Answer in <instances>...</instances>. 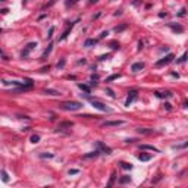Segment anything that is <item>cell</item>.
Instances as JSON below:
<instances>
[{
	"mask_svg": "<svg viewBox=\"0 0 188 188\" xmlns=\"http://www.w3.org/2000/svg\"><path fill=\"white\" fill-rule=\"evenodd\" d=\"M75 173H78L77 169H70V171H69V175H75Z\"/></svg>",
	"mask_w": 188,
	"mask_h": 188,
	"instance_id": "cell-31",
	"label": "cell"
},
{
	"mask_svg": "<svg viewBox=\"0 0 188 188\" xmlns=\"http://www.w3.org/2000/svg\"><path fill=\"white\" fill-rule=\"evenodd\" d=\"M121 75L119 74H115V75H110L109 78H107V81H113V79H118V78H119Z\"/></svg>",
	"mask_w": 188,
	"mask_h": 188,
	"instance_id": "cell-27",
	"label": "cell"
},
{
	"mask_svg": "<svg viewBox=\"0 0 188 188\" xmlns=\"http://www.w3.org/2000/svg\"><path fill=\"white\" fill-rule=\"evenodd\" d=\"M173 57H175V56H173L172 53H169L168 56H164V57H162L160 60H157V62H156V66H163V65H168V63H171V62L173 60Z\"/></svg>",
	"mask_w": 188,
	"mask_h": 188,
	"instance_id": "cell-2",
	"label": "cell"
},
{
	"mask_svg": "<svg viewBox=\"0 0 188 188\" xmlns=\"http://www.w3.org/2000/svg\"><path fill=\"white\" fill-rule=\"evenodd\" d=\"M53 31H55V30H53V28H50V31H49V38L52 37V34H53Z\"/></svg>",
	"mask_w": 188,
	"mask_h": 188,
	"instance_id": "cell-35",
	"label": "cell"
},
{
	"mask_svg": "<svg viewBox=\"0 0 188 188\" xmlns=\"http://www.w3.org/2000/svg\"><path fill=\"white\" fill-rule=\"evenodd\" d=\"M115 178H116V173L113 172V173H112V176H110V181H109L107 187H112V185H113V182H115Z\"/></svg>",
	"mask_w": 188,
	"mask_h": 188,
	"instance_id": "cell-23",
	"label": "cell"
},
{
	"mask_svg": "<svg viewBox=\"0 0 188 188\" xmlns=\"http://www.w3.org/2000/svg\"><path fill=\"white\" fill-rule=\"evenodd\" d=\"M156 96H157L159 99H168V97H172V93H171V91H164V93L157 91V93H156Z\"/></svg>",
	"mask_w": 188,
	"mask_h": 188,
	"instance_id": "cell-9",
	"label": "cell"
},
{
	"mask_svg": "<svg viewBox=\"0 0 188 188\" xmlns=\"http://www.w3.org/2000/svg\"><path fill=\"white\" fill-rule=\"evenodd\" d=\"M34 47H37V44H35V43H30V44L27 46V49L22 52V57H27V56L30 55V52H31V50L34 49Z\"/></svg>",
	"mask_w": 188,
	"mask_h": 188,
	"instance_id": "cell-8",
	"label": "cell"
},
{
	"mask_svg": "<svg viewBox=\"0 0 188 188\" xmlns=\"http://www.w3.org/2000/svg\"><path fill=\"white\" fill-rule=\"evenodd\" d=\"M40 157H43V159H46V157H47V159H52L53 154H50V153H49V154H44V153H43V154H40Z\"/></svg>",
	"mask_w": 188,
	"mask_h": 188,
	"instance_id": "cell-29",
	"label": "cell"
},
{
	"mask_svg": "<svg viewBox=\"0 0 188 188\" xmlns=\"http://www.w3.org/2000/svg\"><path fill=\"white\" fill-rule=\"evenodd\" d=\"M107 93H109V94H110V96H112V97H115V94H113V91H112V90H110V88H107Z\"/></svg>",
	"mask_w": 188,
	"mask_h": 188,
	"instance_id": "cell-33",
	"label": "cell"
},
{
	"mask_svg": "<svg viewBox=\"0 0 188 188\" xmlns=\"http://www.w3.org/2000/svg\"><path fill=\"white\" fill-rule=\"evenodd\" d=\"M137 96H138V93H137V90H132V91H129V94H128V99H126V102H125V104L126 106H129L135 99H137Z\"/></svg>",
	"mask_w": 188,
	"mask_h": 188,
	"instance_id": "cell-5",
	"label": "cell"
},
{
	"mask_svg": "<svg viewBox=\"0 0 188 188\" xmlns=\"http://www.w3.org/2000/svg\"><path fill=\"white\" fill-rule=\"evenodd\" d=\"M143 68H144V63H143V62H137V63H134V65H132V68H131V69L134 70V72H138V70H141Z\"/></svg>",
	"mask_w": 188,
	"mask_h": 188,
	"instance_id": "cell-10",
	"label": "cell"
},
{
	"mask_svg": "<svg viewBox=\"0 0 188 188\" xmlns=\"http://www.w3.org/2000/svg\"><path fill=\"white\" fill-rule=\"evenodd\" d=\"M0 2H5V0H0Z\"/></svg>",
	"mask_w": 188,
	"mask_h": 188,
	"instance_id": "cell-37",
	"label": "cell"
},
{
	"mask_svg": "<svg viewBox=\"0 0 188 188\" xmlns=\"http://www.w3.org/2000/svg\"><path fill=\"white\" fill-rule=\"evenodd\" d=\"M119 182H121V184H128V182H131V178L125 175V176H122V178L119 179Z\"/></svg>",
	"mask_w": 188,
	"mask_h": 188,
	"instance_id": "cell-20",
	"label": "cell"
},
{
	"mask_svg": "<svg viewBox=\"0 0 188 188\" xmlns=\"http://www.w3.org/2000/svg\"><path fill=\"white\" fill-rule=\"evenodd\" d=\"M122 124H124V121H106L102 124V126H119Z\"/></svg>",
	"mask_w": 188,
	"mask_h": 188,
	"instance_id": "cell-6",
	"label": "cell"
},
{
	"mask_svg": "<svg viewBox=\"0 0 188 188\" xmlns=\"http://www.w3.org/2000/svg\"><path fill=\"white\" fill-rule=\"evenodd\" d=\"M121 164H122V168H124V169H132V164H131V163H125V162H122Z\"/></svg>",
	"mask_w": 188,
	"mask_h": 188,
	"instance_id": "cell-24",
	"label": "cell"
},
{
	"mask_svg": "<svg viewBox=\"0 0 188 188\" xmlns=\"http://www.w3.org/2000/svg\"><path fill=\"white\" fill-rule=\"evenodd\" d=\"M138 159H140L141 162H149V160L151 159V154H147V153H141V154L138 156Z\"/></svg>",
	"mask_w": 188,
	"mask_h": 188,
	"instance_id": "cell-11",
	"label": "cell"
},
{
	"mask_svg": "<svg viewBox=\"0 0 188 188\" xmlns=\"http://www.w3.org/2000/svg\"><path fill=\"white\" fill-rule=\"evenodd\" d=\"M74 126V124L70 122V121H66V122H62V124H59V126H57V131H63V129H70Z\"/></svg>",
	"mask_w": 188,
	"mask_h": 188,
	"instance_id": "cell-7",
	"label": "cell"
},
{
	"mask_svg": "<svg viewBox=\"0 0 188 188\" xmlns=\"http://www.w3.org/2000/svg\"><path fill=\"white\" fill-rule=\"evenodd\" d=\"M97 147H99V151L100 153H106V154H112V149L106 144H103L102 141H97Z\"/></svg>",
	"mask_w": 188,
	"mask_h": 188,
	"instance_id": "cell-4",
	"label": "cell"
},
{
	"mask_svg": "<svg viewBox=\"0 0 188 188\" xmlns=\"http://www.w3.org/2000/svg\"><path fill=\"white\" fill-rule=\"evenodd\" d=\"M99 79V75H91V81H97Z\"/></svg>",
	"mask_w": 188,
	"mask_h": 188,
	"instance_id": "cell-32",
	"label": "cell"
},
{
	"mask_svg": "<svg viewBox=\"0 0 188 188\" xmlns=\"http://www.w3.org/2000/svg\"><path fill=\"white\" fill-rule=\"evenodd\" d=\"M52 47H53V46L50 44V46H49V47H47V49L44 50V53H43V56H41V59H46V56H49V53L52 52Z\"/></svg>",
	"mask_w": 188,
	"mask_h": 188,
	"instance_id": "cell-17",
	"label": "cell"
},
{
	"mask_svg": "<svg viewBox=\"0 0 188 188\" xmlns=\"http://www.w3.org/2000/svg\"><path fill=\"white\" fill-rule=\"evenodd\" d=\"M99 0H90V5H93V3H97Z\"/></svg>",
	"mask_w": 188,
	"mask_h": 188,
	"instance_id": "cell-36",
	"label": "cell"
},
{
	"mask_svg": "<svg viewBox=\"0 0 188 188\" xmlns=\"http://www.w3.org/2000/svg\"><path fill=\"white\" fill-rule=\"evenodd\" d=\"M169 27H171L173 31H178V32H182V31H184V28H182L181 25H175V24H169Z\"/></svg>",
	"mask_w": 188,
	"mask_h": 188,
	"instance_id": "cell-16",
	"label": "cell"
},
{
	"mask_svg": "<svg viewBox=\"0 0 188 188\" xmlns=\"http://www.w3.org/2000/svg\"><path fill=\"white\" fill-rule=\"evenodd\" d=\"M60 107L65 109V110H78V109L82 107V104L79 102H65V103L60 104Z\"/></svg>",
	"mask_w": 188,
	"mask_h": 188,
	"instance_id": "cell-1",
	"label": "cell"
},
{
	"mask_svg": "<svg viewBox=\"0 0 188 188\" xmlns=\"http://www.w3.org/2000/svg\"><path fill=\"white\" fill-rule=\"evenodd\" d=\"M2 179H3L5 182H9V178H8V173H6L5 171H2Z\"/></svg>",
	"mask_w": 188,
	"mask_h": 188,
	"instance_id": "cell-26",
	"label": "cell"
},
{
	"mask_svg": "<svg viewBox=\"0 0 188 188\" xmlns=\"http://www.w3.org/2000/svg\"><path fill=\"white\" fill-rule=\"evenodd\" d=\"M96 44H97V40H94V38H90V40H87L84 43L85 47H91V46H96Z\"/></svg>",
	"mask_w": 188,
	"mask_h": 188,
	"instance_id": "cell-15",
	"label": "cell"
},
{
	"mask_svg": "<svg viewBox=\"0 0 188 188\" xmlns=\"http://www.w3.org/2000/svg\"><path fill=\"white\" fill-rule=\"evenodd\" d=\"M63 66H65V59H62V60L57 63V68H63Z\"/></svg>",
	"mask_w": 188,
	"mask_h": 188,
	"instance_id": "cell-30",
	"label": "cell"
},
{
	"mask_svg": "<svg viewBox=\"0 0 188 188\" xmlns=\"http://www.w3.org/2000/svg\"><path fill=\"white\" fill-rule=\"evenodd\" d=\"M46 94H50V96H60V93L55 91V90H46Z\"/></svg>",
	"mask_w": 188,
	"mask_h": 188,
	"instance_id": "cell-18",
	"label": "cell"
},
{
	"mask_svg": "<svg viewBox=\"0 0 188 188\" xmlns=\"http://www.w3.org/2000/svg\"><path fill=\"white\" fill-rule=\"evenodd\" d=\"M141 150H151V151H156V153L159 151L154 146H149V144H143V146H141Z\"/></svg>",
	"mask_w": 188,
	"mask_h": 188,
	"instance_id": "cell-14",
	"label": "cell"
},
{
	"mask_svg": "<svg viewBox=\"0 0 188 188\" xmlns=\"http://www.w3.org/2000/svg\"><path fill=\"white\" fill-rule=\"evenodd\" d=\"M138 132H140V134H143V135H150V134H154V131H153V129H149V128H140V129H138Z\"/></svg>",
	"mask_w": 188,
	"mask_h": 188,
	"instance_id": "cell-12",
	"label": "cell"
},
{
	"mask_svg": "<svg viewBox=\"0 0 188 188\" xmlns=\"http://www.w3.org/2000/svg\"><path fill=\"white\" fill-rule=\"evenodd\" d=\"M110 47H112L113 50H116V49H119V43H116V41H112V43H110Z\"/></svg>",
	"mask_w": 188,
	"mask_h": 188,
	"instance_id": "cell-25",
	"label": "cell"
},
{
	"mask_svg": "<svg viewBox=\"0 0 188 188\" xmlns=\"http://www.w3.org/2000/svg\"><path fill=\"white\" fill-rule=\"evenodd\" d=\"M78 87H79L81 90H84V91L90 93V87H88V85H85V84H78Z\"/></svg>",
	"mask_w": 188,
	"mask_h": 188,
	"instance_id": "cell-22",
	"label": "cell"
},
{
	"mask_svg": "<svg viewBox=\"0 0 188 188\" xmlns=\"http://www.w3.org/2000/svg\"><path fill=\"white\" fill-rule=\"evenodd\" d=\"M185 60H187V53H184V55H182V56H181V59H179V60H178V63H184V62H185Z\"/></svg>",
	"mask_w": 188,
	"mask_h": 188,
	"instance_id": "cell-28",
	"label": "cell"
},
{
	"mask_svg": "<svg viewBox=\"0 0 188 188\" xmlns=\"http://www.w3.org/2000/svg\"><path fill=\"white\" fill-rule=\"evenodd\" d=\"M185 15V9H181V12H179V16H184Z\"/></svg>",
	"mask_w": 188,
	"mask_h": 188,
	"instance_id": "cell-34",
	"label": "cell"
},
{
	"mask_svg": "<svg viewBox=\"0 0 188 188\" xmlns=\"http://www.w3.org/2000/svg\"><path fill=\"white\" fill-rule=\"evenodd\" d=\"M125 28H126V24H122V25L116 27V28H115V31H116V32H119V31H124Z\"/></svg>",
	"mask_w": 188,
	"mask_h": 188,
	"instance_id": "cell-21",
	"label": "cell"
},
{
	"mask_svg": "<svg viewBox=\"0 0 188 188\" xmlns=\"http://www.w3.org/2000/svg\"><path fill=\"white\" fill-rule=\"evenodd\" d=\"M99 154H100V151H99V150H96V151H91V153L85 154V156H84V159H93V157H97Z\"/></svg>",
	"mask_w": 188,
	"mask_h": 188,
	"instance_id": "cell-13",
	"label": "cell"
},
{
	"mask_svg": "<svg viewBox=\"0 0 188 188\" xmlns=\"http://www.w3.org/2000/svg\"><path fill=\"white\" fill-rule=\"evenodd\" d=\"M91 103H93V106L96 107V109H99V110H102V112H110V107H107L106 104H103L102 102H99V100H91Z\"/></svg>",
	"mask_w": 188,
	"mask_h": 188,
	"instance_id": "cell-3",
	"label": "cell"
},
{
	"mask_svg": "<svg viewBox=\"0 0 188 188\" xmlns=\"http://www.w3.org/2000/svg\"><path fill=\"white\" fill-rule=\"evenodd\" d=\"M40 141V135H37V134H34V135H31V143H34V144H37Z\"/></svg>",
	"mask_w": 188,
	"mask_h": 188,
	"instance_id": "cell-19",
	"label": "cell"
}]
</instances>
